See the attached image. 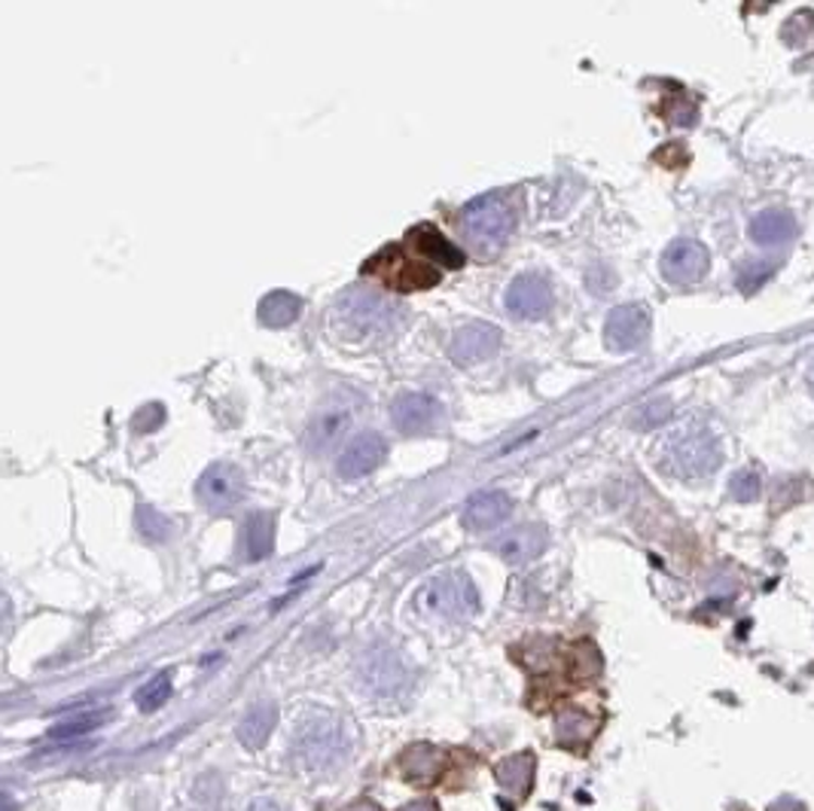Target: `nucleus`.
<instances>
[{"instance_id": "nucleus-1", "label": "nucleus", "mask_w": 814, "mask_h": 811, "mask_svg": "<svg viewBox=\"0 0 814 811\" xmlns=\"http://www.w3.org/2000/svg\"><path fill=\"white\" fill-rule=\"evenodd\" d=\"M656 458L668 476L683 479V482H699L720 467L723 448L714 430L707 425H699V421H690V425L671 430L662 440Z\"/></svg>"}, {"instance_id": "nucleus-2", "label": "nucleus", "mask_w": 814, "mask_h": 811, "mask_svg": "<svg viewBox=\"0 0 814 811\" xmlns=\"http://www.w3.org/2000/svg\"><path fill=\"white\" fill-rule=\"evenodd\" d=\"M291 738L296 763L318 775L338 769L351 753V733L345 720L333 717L330 711H308L306 717L296 723Z\"/></svg>"}, {"instance_id": "nucleus-3", "label": "nucleus", "mask_w": 814, "mask_h": 811, "mask_svg": "<svg viewBox=\"0 0 814 811\" xmlns=\"http://www.w3.org/2000/svg\"><path fill=\"white\" fill-rule=\"evenodd\" d=\"M516 230V208L507 193H482L461 214V232L477 257H497Z\"/></svg>"}, {"instance_id": "nucleus-4", "label": "nucleus", "mask_w": 814, "mask_h": 811, "mask_svg": "<svg viewBox=\"0 0 814 811\" xmlns=\"http://www.w3.org/2000/svg\"><path fill=\"white\" fill-rule=\"evenodd\" d=\"M357 687L379 704L406 702L412 692V672L394 647L375 643L357 662Z\"/></svg>"}, {"instance_id": "nucleus-5", "label": "nucleus", "mask_w": 814, "mask_h": 811, "mask_svg": "<svg viewBox=\"0 0 814 811\" xmlns=\"http://www.w3.org/2000/svg\"><path fill=\"white\" fill-rule=\"evenodd\" d=\"M397 318V308L391 306V299L375 291H363V287H351L336 303V321L357 339L384 336Z\"/></svg>"}, {"instance_id": "nucleus-6", "label": "nucleus", "mask_w": 814, "mask_h": 811, "mask_svg": "<svg viewBox=\"0 0 814 811\" xmlns=\"http://www.w3.org/2000/svg\"><path fill=\"white\" fill-rule=\"evenodd\" d=\"M363 275L379 278L382 284H387L391 291H428L440 281V272L431 266L409 260L403 247H384L372 260L363 266Z\"/></svg>"}, {"instance_id": "nucleus-7", "label": "nucleus", "mask_w": 814, "mask_h": 811, "mask_svg": "<svg viewBox=\"0 0 814 811\" xmlns=\"http://www.w3.org/2000/svg\"><path fill=\"white\" fill-rule=\"evenodd\" d=\"M424 607L448 619H467L479 611V592L464 570H448L424 589Z\"/></svg>"}, {"instance_id": "nucleus-8", "label": "nucleus", "mask_w": 814, "mask_h": 811, "mask_svg": "<svg viewBox=\"0 0 814 811\" xmlns=\"http://www.w3.org/2000/svg\"><path fill=\"white\" fill-rule=\"evenodd\" d=\"M196 497L211 513H226L245 497V476L232 464H211L196 482Z\"/></svg>"}, {"instance_id": "nucleus-9", "label": "nucleus", "mask_w": 814, "mask_h": 811, "mask_svg": "<svg viewBox=\"0 0 814 811\" xmlns=\"http://www.w3.org/2000/svg\"><path fill=\"white\" fill-rule=\"evenodd\" d=\"M707 266H711V254L695 238H677L662 254V275L677 287L699 284L707 275Z\"/></svg>"}, {"instance_id": "nucleus-10", "label": "nucleus", "mask_w": 814, "mask_h": 811, "mask_svg": "<svg viewBox=\"0 0 814 811\" xmlns=\"http://www.w3.org/2000/svg\"><path fill=\"white\" fill-rule=\"evenodd\" d=\"M650 336V311L644 306H619L604 323V342L610 352H634Z\"/></svg>"}, {"instance_id": "nucleus-11", "label": "nucleus", "mask_w": 814, "mask_h": 811, "mask_svg": "<svg viewBox=\"0 0 814 811\" xmlns=\"http://www.w3.org/2000/svg\"><path fill=\"white\" fill-rule=\"evenodd\" d=\"M391 421L406 437H421L440 428L443 406L431 394H399L391 406Z\"/></svg>"}, {"instance_id": "nucleus-12", "label": "nucleus", "mask_w": 814, "mask_h": 811, "mask_svg": "<svg viewBox=\"0 0 814 811\" xmlns=\"http://www.w3.org/2000/svg\"><path fill=\"white\" fill-rule=\"evenodd\" d=\"M507 311L522 321H538L553 311V287L546 278L519 275L507 287Z\"/></svg>"}, {"instance_id": "nucleus-13", "label": "nucleus", "mask_w": 814, "mask_h": 811, "mask_svg": "<svg viewBox=\"0 0 814 811\" xmlns=\"http://www.w3.org/2000/svg\"><path fill=\"white\" fill-rule=\"evenodd\" d=\"M501 348V330L492 327V323H467L461 327L455 336H452V345H448V354L458 367H473V364H482L494 357Z\"/></svg>"}, {"instance_id": "nucleus-14", "label": "nucleus", "mask_w": 814, "mask_h": 811, "mask_svg": "<svg viewBox=\"0 0 814 811\" xmlns=\"http://www.w3.org/2000/svg\"><path fill=\"white\" fill-rule=\"evenodd\" d=\"M384 452H387V443H384L382 433H375V430L357 433L351 443L342 448V455H338V476L342 479H360V476L372 474L384 460Z\"/></svg>"}, {"instance_id": "nucleus-15", "label": "nucleus", "mask_w": 814, "mask_h": 811, "mask_svg": "<svg viewBox=\"0 0 814 811\" xmlns=\"http://www.w3.org/2000/svg\"><path fill=\"white\" fill-rule=\"evenodd\" d=\"M513 513V501L504 491H477L467 504H464L461 525L473 534L482 531H494L497 525H504Z\"/></svg>"}, {"instance_id": "nucleus-16", "label": "nucleus", "mask_w": 814, "mask_h": 811, "mask_svg": "<svg viewBox=\"0 0 814 811\" xmlns=\"http://www.w3.org/2000/svg\"><path fill=\"white\" fill-rule=\"evenodd\" d=\"M397 765L403 781H409L416 787H431L440 778L443 765H446V753L428 745V741H418V745H409L399 753Z\"/></svg>"}, {"instance_id": "nucleus-17", "label": "nucleus", "mask_w": 814, "mask_h": 811, "mask_svg": "<svg viewBox=\"0 0 814 811\" xmlns=\"http://www.w3.org/2000/svg\"><path fill=\"white\" fill-rule=\"evenodd\" d=\"M546 543H550V537H546L543 525H522V528H516V531H509L507 537L497 540V555L507 565L519 567L534 562L538 555H543Z\"/></svg>"}, {"instance_id": "nucleus-18", "label": "nucleus", "mask_w": 814, "mask_h": 811, "mask_svg": "<svg viewBox=\"0 0 814 811\" xmlns=\"http://www.w3.org/2000/svg\"><path fill=\"white\" fill-rule=\"evenodd\" d=\"M534 765H538V760L531 753H513L494 765V778L504 794H513V799H525L534 784Z\"/></svg>"}, {"instance_id": "nucleus-19", "label": "nucleus", "mask_w": 814, "mask_h": 811, "mask_svg": "<svg viewBox=\"0 0 814 811\" xmlns=\"http://www.w3.org/2000/svg\"><path fill=\"white\" fill-rule=\"evenodd\" d=\"M275 550V516L272 513H254L242 528V552L247 562H260Z\"/></svg>"}, {"instance_id": "nucleus-20", "label": "nucleus", "mask_w": 814, "mask_h": 811, "mask_svg": "<svg viewBox=\"0 0 814 811\" xmlns=\"http://www.w3.org/2000/svg\"><path fill=\"white\" fill-rule=\"evenodd\" d=\"M278 723V708L272 702H257L238 723V741L247 750H260Z\"/></svg>"}, {"instance_id": "nucleus-21", "label": "nucleus", "mask_w": 814, "mask_h": 811, "mask_svg": "<svg viewBox=\"0 0 814 811\" xmlns=\"http://www.w3.org/2000/svg\"><path fill=\"white\" fill-rule=\"evenodd\" d=\"M348 425H351V413L348 409H326V413H321L314 421H311V428H308V437H306V443L311 452H326L330 445H336L338 440H342V433L348 430Z\"/></svg>"}, {"instance_id": "nucleus-22", "label": "nucleus", "mask_w": 814, "mask_h": 811, "mask_svg": "<svg viewBox=\"0 0 814 811\" xmlns=\"http://www.w3.org/2000/svg\"><path fill=\"white\" fill-rule=\"evenodd\" d=\"M409 242L428 257L436 266H448V269H461L464 266V254L458 247L448 242L446 235H440V232L433 230V226H418L412 235H409Z\"/></svg>"}, {"instance_id": "nucleus-23", "label": "nucleus", "mask_w": 814, "mask_h": 811, "mask_svg": "<svg viewBox=\"0 0 814 811\" xmlns=\"http://www.w3.org/2000/svg\"><path fill=\"white\" fill-rule=\"evenodd\" d=\"M797 235V220L787 211H763L751 220V238L756 245H784Z\"/></svg>"}, {"instance_id": "nucleus-24", "label": "nucleus", "mask_w": 814, "mask_h": 811, "mask_svg": "<svg viewBox=\"0 0 814 811\" xmlns=\"http://www.w3.org/2000/svg\"><path fill=\"white\" fill-rule=\"evenodd\" d=\"M299 311H303V299L291 291H272L269 296H262L260 308H257L262 327H275V330L296 321Z\"/></svg>"}, {"instance_id": "nucleus-25", "label": "nucleus", "mask_w": 814, "mask_h": 811, "mask_svg": "<svg viewBox=\"0 0 814 811\" xmlns=\"http://www.w3.org/2000/svg\"><path fill=\"white\" fill-rule=\"evenodd\" d=\"M110 720V711H83V714H74V717L62 720L49 729L47 738L52 741H71V738H83L86 733H92L98 726H104Z\"/></svg>"}, {"instance_id": "nucleus-26", "label": "nucleus", "mask_w": 814, "mask_h": 811, "mask_svg": "<svg viewBox=\"0 0 814 811\" xmlns=\"http://www.w3.org/2000/svg\"><path fill=\"white\" fill-rule=\"evenodd\" d=\"M171 699V674L162 672L156 674L153 680H147L144 687L135 692V704H138L144 714H153L162 704Z\"/></svg>"}, {"instance_id": "nucleus-27", "label": "nucleus", "mask_w": 814, "mask_h": 811, "mask_svg": "<svg viewBox=\"0 0 814 811\" xmlns=\"http://www.w3.org/2000/svg\"><path fill=\"white\" fill-rule=\"evenodd\" d=\"M595 733V723L585 717V711H562L558 717V741L574 745V741H589Z\"/></svg>"}, {"instance_id": "nucleus-28", "label": "nucleus", "mask_w": 814, "mask_h": 811, "mask_svg": "<svg viewBox=\"0 0 814 811\" xmlns=\"http://www.w3.org/2000/svg\"><path fill=\"white\" fill-rule=\"evenodd\" d=\"M775 272H778V262L775 260H748L744 266H738L736 281L741 291L753 293V291H760L768 278L775 275Z\"/></svg>"}, {"instance_id": "nucleus-29", "label": "nucleus", "mask_w": 814, "mask_h": 811, "mask_svg": "<svg viewBox=\"0 0 814 811\" xmlns=\"http://www.w3.org/2000/svg\"><path fill=\"white\" fill-rule=\"evenodd\" d=\"M138 528L140 534H147V540H153V543H165L171 534V521L165 516H159L156 509H147V506L138 509Z\"/></svg>"}, {"instance_id": "nucleus-30", "label": "nucleus", "mask_w": 814, "mask_h": 811, "mask_svg": "<svg viewBox=\"0 0 814 811\" xmlns=\"http://www.w3.org/2000/svg\"><path fill=\"white\" fill-rule=\"evenodd\" d=\"M729 491H732V497L736 501H756V494L763 491V482H760V474L756 470H738L736 476H732V482H729Z\"/></svg>"}, {"instance_id": "nucleus-31", "label": "nucleus", "mask_w": 814, "mask_h": 811, "mask_svg": "<svg viewBox=\"0 0 814 811\" xmlns=\"http://www.w3.org/2000/svg\"><path fill=\"white\" fill-rule=\"evenodd\" d=\"M668 415H671V403L668 400H653V403H646L644 409L634 415V428H656L662 421H668Z\"/></svg>"}, {"instance_id": "nucleus-32", "label": "nucleus", "mask_w": 814, "mask_h": 811, "mask_svg": "<svg viewBox=\"0 0 814 811\" xmlns=\"http://www.w3.org/2000/svg\"><path fill=\"white\" fill-rule=\"evenodd\" d=\"M162 421H165V409H162L159 403H150L147 409H140V413L135 415V430H140V433H144V430H156Z\"/></svg>"}, {"instance_id": "nucleus-33", "label": "nucleus", "mask_w": 814, "mask_h": 811, "mask_svg": "<svg viewBox=\"0 0 814 811\" xmlns=\"http://www.w3.org/2000/svg\"><path fill=\"white\" fill-rule=\"evenodd\" d=\"M610 284H614V275H610L604 266H599V269H592V272H589V287H592L595 293H607Z\"/></svg>"}, {"instance_id": "nucleus-34", "label": "nucleus", "mask_w": 814, "mask_h": 811, "mask_svg": "<svg viewBox=\"0 0 814 811\" xmlns=\"http://www.w3.org/2000/svg\"><path fill=\"white\" fill-rule=\"evenodd\" d=\"M247 811H287L284 806H278L275 799H266V796H260V799H254L250 806H247Z\"/></svg>"}, {"instance_id": "nucleus-35", "label": "nucleus", "mask_w": 814, "mask_h": 811, "mask_svg": "<svg viewBox=\"0 0 814 811\" xmlns=\"http://www.w3.org/2000/svg\"><path fill=\"white\" fill-rule=\"evenodd\" d=\"M399 811H443V809H440V802H433V799H416V802L403 806Z\"/></svg>"}, {"instance_id": "nucleus-36", "label": "nucleus", "mask_w": 814, "mask_h": 811, "mask_svg": "<svg viewBox=\"0 0 814 811\" xmlns=\"http://www.w3.org/2000/svg\"><path fill=\"white\" fill-rule=\"evenodd\" d=\"M345 811H382L375 802H369V799H360V802H354V806H348Z\"/></svg>"}, {"instance_id": "nucleus-37", "label": "nucleus", "mask_w": 814, "mask_h": 811, "mask_svg": "<svg viewBox=\"0 0 814 811\" xmlns=\"http://www.w3.org/2000/svg\"><path fill=\"white\" fill-rule=\"evenodd\" d=\"M805 379H809V391L814 394V360H812V367H809V376H805Z\"/></svg>"}]
</instances>
